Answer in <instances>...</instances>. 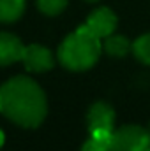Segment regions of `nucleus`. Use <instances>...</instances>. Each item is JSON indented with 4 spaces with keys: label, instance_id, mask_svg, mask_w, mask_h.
<instances>
[{
    "label": "nucleus",
    "instance_id": "f257e3e1",
    "mask_svg": "<svg viewBox=\"0 0 150 151\" xmlns=\"http://www.w3.org/2000/svg\"><path fill=\"white\" fill-rule=\"evenodd\" d=\"M46 95L36 81L25 76L9 79L0 86V113L25 128H34L46 118Z\"/></svg>",
    "mask_w": 150,
    "mask_h": 151
},
{
    "label": "nucleus",
    "instance_id": "f03ea898",
    "mask_svg": "<svg viewBox=\"0 0 150 151\" xmlns=\"http://www.w3.org/2000/svg\"><path fill=\"white\" fill-rule=\"evenodd\" d=\"M101 39L87 25H83L60 44L58 62L69 70H87L95 65L101 56Z\"/></svg>",
    "mask_w": 150,
    "mask_h": 151
},
{
    "label": "nucleus",
    "instance_id": "7ed1b4c3",
    "mask_svg": "<svg viewBox=\"0 0 150 151\" xmlns=\"http://www.w3.org/2000/svg\"><path fill=\"white\" fill-rule=\"evenodd\" d=\"M111 151H150V134L136 125H125L113 132Z\"/></svg>",
    "mask_w": 150,
    "mask_h": 151
},
{
    "label": "nucleus",
    "instance_id": "20e7f679",
    "mask_svg": "<svg viewBox=\"0 0 150 151\" xmlns=\"http://www.w3.org/2000/svg\"><path fill=\"white\" fill-rule=\"evenodd\" d=\"M21 62L25 63L27 70H30V72H46L53 67V55L48 47L32 44V46L23 47Z\"/></svg>",
    "mask_w": 150,
    "mask_h": 151
},
{
    "label": "nucleus",
    "instance_id": "39448f33",
    "mask_svg": "<svg viewBox=\"0 0 150 151\" xmlns=\"http://www.w3.org/2000/svg\"><path fill=\"white\" fill-rule=\"evenodd\" d=\"M85 25L99 39H104L115 32V28H117V16L108 7H101V9H95L88 16Z\"/></svg>",
    "mask_w": 150,
    "mask_h": 151
},
{
    "label": "nucleus",
    "instance_id": "423d86ee",
    "mask_svg": "<svg viewBox=\"0 0 150 151\" xmlns=\"http://www.w3.org/2000/svg\"><path fill=\"white\" fill-rule=\"evenodd\" d=\"M113 123H115V111L108 104L104 102H97L90 107L88 116H87V125L88 130H97V128H106L113 130Z\"/></svg>",
    "mask_w": 150,
    "mask_h": 151
},
{
    "label": "nucleus",
    "instance_id": "0eeeda50",
    "mask_svg": "<svg viewBox=\"0 0 150 151\" xmlns=\"http://www.w3.org/2000/svg\"><path fill=\"white\" fill-rule=\"evenodd\" d=\"M23 47L25 46L21 44V40L18 37L0 32V67L20 62L23 56Z\"/></svg>",
    "mask_w": 150,
    "mask_h": 151
},
{
    "label": "nucleus",
    "instance_id": "6e6552de",
    "mask_svg": "<svg viewBox=\"0 0 150 151\" xmlns=\"http://www.w3.org/2000/svg\"><path fill=\"white\" fill-rule=\"evenodd\" d=\"M25 11V0H0V23H12L20 19Z\"/></svg>",
    "mask_w": 150,
    "mask_h": 151
},
{
    "label": "nucleus",
    "instance_id": "1a4fd4ad",
    "mask_svg": "<svg viewBox=\"0 0 150 151\" xmlns=\"http://www.w3.org/2000/svg\"><path fill=\"white\" fill-rule=\"evenodd\" d=\"M103 49L111 56H125L129 53V49H133V46L124 35H113L111 34V35L104 37Z\"/></svg>",
    "mask_w": 150,
    "mask_h": 151
},
{
    "label": "nucleus",
    "instance_id": "9d476101",
    "mask_svg": "<svg viewBox=\"0 0 150 151\" xmlns=\"http://www.w3.org/2000/svg\"><path fill=\"white\" fill-rule=\"evenodd\" d=\"M133 51L141 63L150 65V34H145L140 39H136V42L133 44Z\"/></svg>",
    "mask_w": 150,
    "mask_h": 151
},
{
    "label": "nucleus",
    "instance_id": "9b49d317",
    "mask_svg": "<svg viewBox=\"0 0 150 151\" xmlns=\"http://www.w3.org/2000/svg\"><path fill=\"white\" fill-rule=\"evenodd\" d=\"M37 5L44 14H48V16H57V14H60V12L66 9L67 0H37Z\"/></svg>",
    "mask_w": 150,
    "mask_h": 151
},
{
    "label": "nucleus",
    "instance_id": "f8f14e48",
    "mask_svg": "<svg viewBox=\"0 0 150 151\" xmlns=\"http://www.w3.org/2000/svg\"><path fill=\"white\" fill-rule=\"evenodd\" d=\"M81 151H111V142H104L90 135V139L83 144Z\"/></svg>",
    "mask_w": 150,
    "mask_h": 151
},
{
    "label": "nucleus",
    "instance_id": "ddd939ff",
    "mask_svg": "<svg viewBox=\"0 0 150 151\" xmlns=\"http://www.w3.org/2000/svg\"><path fill=\"white\" fill-rule=\"evenodd\" d=\"M4 144V134H2V130H0V146Z\"/></svg>",
    "mask_w": 150,
    "mask_h": 151
},
{
    "label": "nucleus",
    "instance_id": "4468645a",
    "mask_svg": "<svg viewBox=\"0 0 150 151\" xmlns=\"http://www.w3.org/2000/svg\"><path fill=\"white\" fill-rule=\"evenodd\" d=\"M87 2H97V0H87Z\"/></svg>",
    "mask_w": 150,
    "mask_h": 151
}]
</instances>
